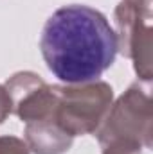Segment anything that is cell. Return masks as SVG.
I'll list each match as a JSON object with an SVG mask.
<instances>
[{"label": "cell", "instance_id": "obj_6", "mask_svg": "<svg viewBox=\"0 0 153 154\" xmlns=\"http://www.w3.org/2000/svg\"><path fill=\"white\" fill-rule=\"evenodd\" d=\"M24 138L27 149L34 154H63L70 149L74 140L52 118L25 124Z\"/></svg>", "mask_w": 153, "mask_h": 154}, {"label": "cell", "instance_id": "obj_1", "mask_svg": "<svg viewBox=\"0 0 153 154\" xmlns=\"http://www.w3.org/2000/svg\"><path fill=\"white\" fill-rule=\"evenodd\" d=\"M40 48L47 68L67 84L97 81L119 52L106 16L88 5H63L45 22Z\"/></svg>", "mask_w": 153, "mask_h": 154}, {"label": "cell", "instance_id": "obj_8", "mask_svg": "<svg viewBox=\"0 0 153 154\" xmlns=\"http://www.w3.org/2000/svg\"><path fill=\"white\" fill-rule=\"evenodd\" d=\"M11 111H13V106H11L9 93H7L5 86H2V84H0V124L9 116Z\"/></svg>", "mask_w": 153, "mask_h": 154}, {"label": "cell", "instance_id": "obj_5", "mask_svg": "<svg viewBox=\"0 0 153 154\" xmlns=\"http://www.w3.org/2000/svg\"><path fill=\"white\" fill-rule=\"evenodd\" d=\"M5 90L11 99L13 113L22 122L54 120V109L58 102L56 84H47L34 72H18L5 81Z\"/></svg>", "mask_w": 153, "mask_h": 154}, {"label": "cell", "instance_id": "obj_3", "mask_svg": "<svg viewBox=\"0 0 153 154\" xmlns=\"http://www.w3.org/2000/svg\"><path fill=\"white\" fill-rule=\"evenodd\" d=\"M58 102L54 122L72 138L96 133L106 116L114 90L105 81H90L79 84H56Z\"/></svg>", "mask_w": 153, "mask_h": 154}, {"label": "cell", "instance_id": "obj_2", "mask_svg": "<svg viewBox=\"0 0 153 154\" xmlns=\"http://www.w3.org/2000/svg\"><path fill=\"white\" fill-rule=\"evenodd\" d=\"M151 97L139 82L132 84L110 106L97 127V142L103 154H139L151 147Z\"/></svg>", "mask_w": 153, "mask_h": 154}, {"label": "cell", "instance_id": "obj_9", "mask_svg": "<svg viewBox=\"0 0 153 154\" xmlns=\"http://www.w3.org/2000/svg\"><path fill=\"white\" fill-rule=\"evenodd\" d=\"M141 2H148V4H151V0H141Z\"/></svg>", "mask_w": 153, "mask_h": 154}, {"label": "cell", "instance_id": "obj_7", "mask_svg": "<svg viewBox=\"0 0 153 154\" xmlns=\"http://www.w3.org/2000/svg\"><path fill=\"white\" fill-rule=\"evenodd\" d=\"M0 154H29V149L20 138L0 136Z\"/></svg>", "mask_w": 153, "mask_h": 154}, {"label": "cell", "instance_id": "obj_4", "mask_svg": "<svg viewBox=\"0 0 153 154\" xmlns=\"http://www.w3.org/2000/svg\"><path fill=\"white\" fill-rule=\"evenodd\" d=\"M151 4L122 0L115 9L119 50L133 61L137 75L151 81Z\"/></svg>", "mask_w": 153, "mask_h": 154}]
</instances>
